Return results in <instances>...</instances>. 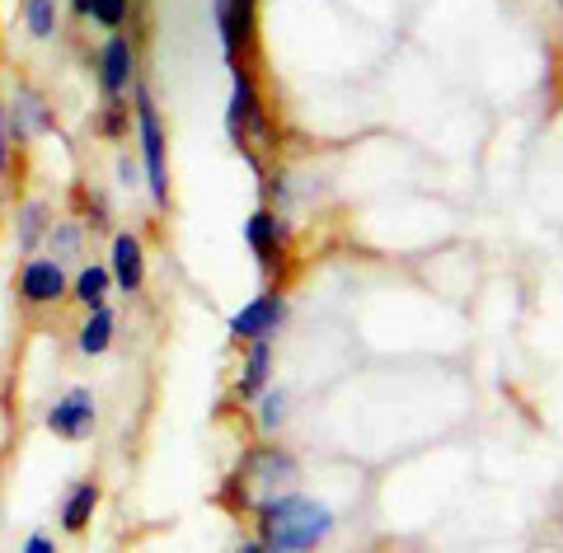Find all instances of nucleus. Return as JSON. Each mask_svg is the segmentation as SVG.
<instances>
[{"mask_svg": "<svg viewBox=\"0 0 563 553\" xmlns=\"http://www.w3.org/2000/svg\"><path fill=\"white\" fill-rule=\"evenodd\" d=\"M240 553H287V549H273V544H244Z\"/></svg>", "mask_w": 563, "mask_h": 553, "instance_id": "26", "label": "nucleus"}, {"mask_svg": "<svg viewBox=\"0 0 563 553\" xmlns=\"http://www.w3.org/2000/svg\"><path fill=\"white\" fill-rule=\"evenodd\" d=\"M132 103H136V136H141V165L151 178V198L155 207L169 202V165H165V128L155 113V99L146 85H132Z\"/></svg>", "mask_w": 563, "mask_h": 553, "instance_id": "4", "label": "nucleus"}, {"mask_svg": "<svg viewBox=\"0 0 563 553\" xmlns=\"http://www.w3.org/2000/svg\"><path fill=\"white\" fill-rule=\"evenodd\" d=\"M95 399H90V389H70L66 399L52 403V413H47V427L57 432L62 441H85L95 432Z\"/></svg>", "mask_w": 563, "mask_h": 553, "instance_id": "9", "label": "nucleus"}, {"mask_svg": "<svg viewBox=\"0 0 563 553\" xmlns=\"http://www.w3.org/2000/svg\"><path fill=\"white\" fill-rule=\"evenodd\" d=\"M20 553H57V544H52L47 534H29V544H24Z\"/></svg>", "mask_w": 563, "mask_h": 553, "instance_id": "23", "label": "nucleus"}, {"mask_svg": "<svg viewBox=\"0 0 563 553\" xmlns=\"http://www.w3.org/2000/svg\"><path fill=\"white\" fill-rule=\"evenodd\" d=\"M90 10H95V0H70V14H80V20H90Z\"/></svg>", "mask_w": 563, "mask_h": 553, "instance_id": "25", "label": "nucleus"}, {"mask_svg": "<svg viewBox=\"0 0 563 553\" xmlns=\"http://www.w3.org/2000/svg\"><path fill=\"white\" fill-rule=\"evenodd\" d=\"M282 314H287V300L268 291V296H258L254 306H244L231 319V333L235 338H250V343H254V338H273V329L282 324Z\"/></svg>", "mask_w": 563, "mask_h": 553, "instance_id": "10", "label": "nucleus"}, {"mask_svg": "<svg viewBox=\"0 0 563 553\" xmlns=\"http://www.w3.org/2000/svg\"><path fill=\"white\" fill-rule=\"evenodd\" d=\"M109 273L122 291H141V281H146V248H141V240L132 235V230H122V235L113 240V263Z\"/></svg>", "mask_w": 563, "mask_h": 553, "instance_id": "12", "label": "nucleus"}, {"mask_svg": "<svg viewBox=\"0 0 563 553\" xmlns=\"http://www.w3.org/2000/svg\"><path fill=\"white\" fill-rule=\"evenodd\" d=\"M225 132H231L235 151L263 174V159H268L273 146H277V128H273L268 109H263L254 76L244 66H235V89H231V109H225Z\"/></svg>", "mask_w": 563, "mask_h": 553, "instance_id": "3", "label": "nucleus"}, {"mask_svg": "<svg viewBox=\"0 0 563 553\" xmlns=\"http://www.w3.org/2000/svg\"><path fill=\"white\" fill-rule=\"evenodd\" d=\"M5 141H10V128H5V109H0V174H5Z\"/></svg>", "mask_w": 563, "mask_h": 553, "instance_id": "24", "label": "nucleus"}, {"mask_svg": "<svg viewBox=\"0 0 563 553\" xmlns=\"http://www.w3.org/2000/svg\"><path fill=\"white\" fill-rule=\"evenodd\" d=\"M66 296V267L57 258H29L20 267V300L24 306H57Z\"/></svg>", "mask_w": 563, "mask_h": 553, "instance_id": "7", "label": "nucleus"}, {"mask_svg": "<svg viewBox=\"0 0 563 553\" xmlns=\"http://www.w3.org/2000/svg\"><path fill=\"white\" fill-rule=\"evenodd\" d=\"M99 132H103V136H122V132H128V109H122L118 99H109V109H103Z\"/></svg>", "mask_w": 563, "mask_h": 553, "instance_id": "20", "label": "nucleus"}, {"mask_svg": "<svg viewBox=\"0 0 563 553\" xmlns=\"http://www.w3.org/2000/svg\"><path fill=\"white\" fill-rule=\"evenodd\" d=\"M109 281H113V273H109V267H99V263L80 267V277H76V300H80L85 310L103 306V291H109Z\"/></svg>", "mask_w": 563, "mask_h": 553, "instance_id": "17", "label": "nucleus"}, {"mask_svg": "<svg viewBox=\"0 0 563 553\" xmlns=\"http://www.w3.org/2000/svg\"><path fill=\"white\" fill-rule=\"evenodd\" d=\"M24 29L33 38H52L57 33V0H24Z\"/></svg>", "mask_w": 563, "mask_h": 553, "instance_id": "18", "label": "nucleus"}, {"mask_svg": "<svg viewBox=\"0 0 563 553\" xmlns=\"http://www.w3.org/2000/svg\"><path fill=\"white\" fill-rule=\"evenodd\" d=\"M52 244H57V263L70 258L80 248V230L76 225H62V230H52Z\"/></svg>", "mask_w": 563, "mask_h": 553, "instance_id": "21", "label": "nucleus"}, {"mask_svg": "<svg viewBox=\"0 0 563 553\" xmlns=\"http://www.w3.org/2000/svg\"><path fill=\"white\" fill-rule=\"evenodd\" d=\"M258 530H263V544L287 549V553H306L333 530V511L310 502L301 493H287L282 502L258 511Z\"/></svg>", "mask_w": 563, "mask_h": 553, "instance_id": "2", "label": "nucleus"}, {"mask_svg": "<svg viewBox=\"0 0 563 553\" xmlns=\"http://www.w3.org/2000/svg\"><path fill=\"white\" fill-rule=\"evenodd\" d=\"M244 240H250L254 258L263 273H282V258H287V230L273 211H254L250 221H244Z\"/></svg>", "mask_w": 563, "mask_h": 553, "instance_id": "8", "label": "nucleus"}, {"mask_svg": "<svg viewBox=\"0 0 563 553\" xmlns=\"http://www.w3.org/2000/svg\"><path fill=\"white\" fill-rule=\"evenodd\" d=\"M80 352L85 356H99V352H109V343H113V310L109 306H95L90 310V319H85V329H80Z\"/></svg>", "mask_w": 563, "mask_h": 553, "instance_id": "16", "label": "nucleus"}, {"mask_svg": "<svg viewBox=\"0 0 563 553\" xmlns=\"http://www.w3.org/2000/svg\"><path fill=\"white\" fill-rule=\"evenodd\" d=\"M90 20H95V24H103L109 33H122V24L132 20V0H95Z\"/></svg>", "mask_w": 563, "mask_h": 553, "instance_id": "19", "label": "nucleus"}, {"mask_svg": "<svg viewBox=\"0 0 563 553\" xmlns=\"http://www.w3.org/2000/svg\"><path fill=\"white\" fill-rule=\"evenodd\" d=\"M296 460L287 451H273V445H258L240 460V469L231 478V507H244V511H263L282 502L287 493H296Z\"/></svg>", "mask_w": 563, "mask_h": 553, "instance_id": "1", "label": "nucleus"}, {"mask_svg": "<svg viewBox=\"0 0 563 553\" xmlns=\"http://www.w3.org/2000/svg\"><path fill=\"white\" fill-rule=\"evenodd\" d=\"M268 370H273V347H268V338H254L250 343V362H244L240 370V399H258L263 389H268Z\"/></svg>", "mask_w": 563, "mask_h": 553, "instance_id": "13", "label": "nucleus"}, {"mask_svg": "<svg viewBox=\"0 0 563 553\" xmlns=\"http://www.w3.org/2000/svg\"><path fill=\"white\" fill-rule=\"evenodd\" d=\"M5 128H10L14 141H29V136H38V132L52 128V122H47V99L33 85L14 89V118H5Z\"/></svg>", "mask_w": 563, "mask_h": 553, "instance_id": "11", "label": "nucleus"}, {"mask_svg": "<svg viewBox=\"0 0 563 553\" xmlns=\"http://www.w3.org/2000/svg\"><path fill=\"white\" fill-rule=\"evenodd\" d=\"M132 80H136V47L128 33H113V38L99 47V85L109 99H122L132 89Z\"/></svg>", "mask_w": 563, "mask_h": 553, "instance_id": "6", "label": "nucleus"}, {"mask_svg": "<svg viewBox=\"0 0 563 553\" xmlns=\"http://www.w3.org/2000/svg\"><path fill=\"white\" fill-rule=\"evenodd\" d=\"M47 230H52V211H47V202H24V207H20V217H14V240H20L24 254H33V248L43 244Z\"/></svg>", "mask_w": 563, "mask_h": 553, "instance_id": "14", "label": "nucleus"}, {"mask_svg": "<svg viewBox=\"0 0 563 553\" xmlns=\"http://www.w3.org/2000/svg\"><path fill=\"white\" fill-rule=\"evenodd\" d=\"M282 413H287V399H282V395H268V399H263V427H268V432L282 422Z\"/></svg>", "mask_w": 563, "mask_h": 553, "instance_id": "22", "label": "nucleus"}, {"mask_svg": "<svg viewBox=\"0 0 563 553\" xmlns=\"http://www.w3.org/2000/svg\"><path fill=\"white\" fill-rule=\"evenodd\" d=\"M254 20H258V0H217V29L231 66H240V52L254 47Z\"/></svg>", "mask_w": 563, "mask_h": 553, "instance_id": "5", "label": "nucleus"}, {"mask_svg": "<svg viewBox=\"0 0 563 553\" xmlns=\"http://www.w3.org/2000/svg\"><path fill=\"white\" fill-rule=\"evenodd\" d=\"M95 507H99V484H76V488H70V497H66V507H62V530L80 534L85 526H90Z\"/></svg>", "mask_w": 563, "mask_h": 553, "instance_id": "15", "label": "nucleus"}]
</instances>
